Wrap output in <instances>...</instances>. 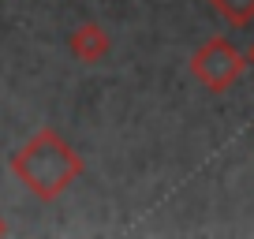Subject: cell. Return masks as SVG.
<instances>
[{
	"label": "cell",
	"instance_id": "obj_5",
	"mask_svg": "<svg viewBox=\"0 0 254 239\" xmlns=\"http://www.w3.org/2000/svg\"><path fill=\"white\" fill-rule=\"evenodd\" d=\"M247 67H251V71H254V41H251V45H247Z\"/></svg>",
	"mask_w": 254,
	"mask_h": 239
},
{
	"label": "cell",
	"instance_id": "obj_2",
	"mask_svg": "<svg viewBox=\"0 0 254 239\" xmlns=\"http://www.w3.org/2000/svg\"><path fill=\"white\" fill-rule=\"evenodd\" d=\"M243 71H247V53H239V49L232 45L228 38H221V34L206 38L194 53H190V75H194V82H202L209 94L232 90L239 79H243Z\"/></svg>",
	"mask_w": 254,
	"mask_h": 239
},
{
	"label": "cell",
	"instance_id": "obj_1",
	"mask_svg": "<svg viewBox=\"0 0 254 239\" xmlns=\"http://www.w3.org/2000/svg\"><path fill=\"white\" fill-rule=\"evenodd\" d=\"M8 168L38 202H56L60 194L71 191V183H79L86 161L56 127H38L11 153Z\"/></svg>",
	"mask_w": 254,
	"mask_h": 239
},
{
	"label": "cell",
	"instance_id": "obj_6",
	"mask_svg": "<svg viewBox=\"0 0 254 239\" xmlns=\"http://www.w3.org/2000/svg\"><path fill=\"white\" fill-rule=\"evenodd\" d=\"M0 236H8V221L4 217H0Z\"/></svg>",
	"mask_w": 254,
	"mask_h": 239
},
{
	"label": "cell",
	"instance_id": "obj_3",
	"mask_svg": "<svg viewBox=\"0 0 254 239\" xmlns=\"http://www.w3.org/2000/svg\"><path fill=\"white\" fill-rule=\"evenodd\" d=\"M112 49V38L101 23H79L67 38V53L79 60V64H101Z\"/></svg>",
	"mask_w": 254,
	"mask_h": 239
},
{
	"label": "cell",
	"instance_id": "obj_4",
	"mask_svg": "<svg viewBox=\"0 0 254 239\" xmlns=\"http://www.w3.org/2000/svg\"><path fill=\"white\" fill-rule=\"evenodd\" d=\"M206 4L232 26H251L254 23V0H206Z\"/></svg>",
	"mask_w": 254,
	"mask_h": 239
}]
</instances>
